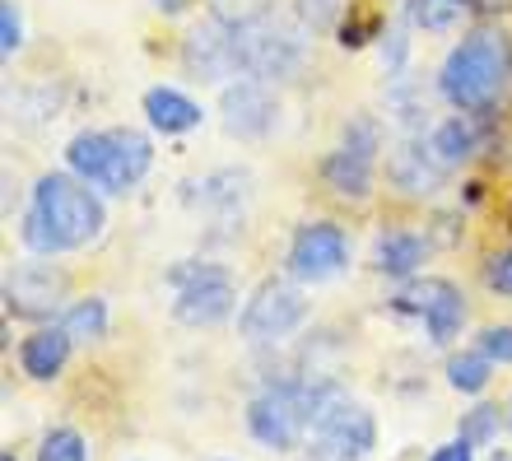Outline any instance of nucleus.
<instances>
[{
    "label": "nucleus",
    "mask_w": 512,
    "mask_h": 461,
    "mask_svg": "<svg viewBox=\"0 0 512 461\" xmlns=\"http://www.w3.org/2000/svg\"><path fill=\"white\" fill-rule=\"evenodd\" d=\"M508 75H512L508 38L480 28V33L461 38L457 47L447 52L443 70H438V89H443V98L452 103V108L480 112L508 89Z\"/></svg>",
    "instance_id": "f257e3e1"
},
{
    "label": "nucleus",
    "mask_w": 512,
    "mask_h": 461,
    "mask_svg": "<svg viewBox=\"0 0 512 461\" xmlns=\"http://www.w3.org/2000/svg\"><path fill=\"white\" fill-rule=\"evenodd\" d=\"M70 173L84 177L98 191H131L154 163V145L131 126H112V131H80L66 145Z\"/></svg>",
    "instance_id": "f03ea898"
},
{
    "label": "nucleus",
    "mask_w": 512,
    "mask_h": 461,
    "mask_svg": "<svg viewBox=\"0 0 512 461\" xmlns=\"http://www.w3.org/2000/svg\"><path fill=\"white\" fill-rule=\"evenodd\" d=\"M33 210L56 229V238L66 243V252L89 247L98 233H103V224H108L103 201H98L94 191H89V182L75 173H42L38 182H33Z\"/></svg>",
    "instance_id": "7ed1b4c3"
},
{
    "label": "nucleus",
    "mask_w": 512,
    "mask_h": 461,
    "mask_svg": "<svg viewBox=\"0 0 512 461\" xmlns=\"http://www.w3.org/2000/svg\"><path fill=\"white\" fill-rule=\"evenodd\" d=\"M243 424L256 438V448L275 452V457H289L294 448H303L308 443V415H303V401H298V378L261 387L247 401Z\"/></svg>",
    "instance_id": "20e7f679"
},
{
    "label": "nucleus",
    "mask_w": 512,
    "mask_h": 461,
    "mask_svg": "<svg viewBox=\"0 0 512 461\" xmlns=\"http://www.w3.org/2000/svg\"><path fill=\"white\" fill-rule=\"evenodd\" d=\"M308 322V294L294 280H261L238 312V336L247 345H280Z\"/></svg>",
    "instance_id": "39448f33"
},
{
    "label": "nucleus",
    "mask_w": 512,
    "mask_h": 461,
    "mask_svg": "<svg viewBox=\"0 0 512 461\" xmlns=\"http://www.w3.org/2000/svg\"><path fill=\"white\" fill-rule=\"evenodd\" d=\"M173 285H177V299H173V317L191 331H210V326L229 322L233 303H238V289H233V275L224 266H182L173 271Z\"/></svg>",
    "instance_id": "423d86ee"
},
{
    "label": "nucleus",
    "mask_w": 512,
    "mask_h": 461,
    "mask_svg": "<svg viewBox=\"0 0 512 461\" xmlns=\"http://www.w3.org/2000/svg\"><path fill=\"white\" fill-rule=\"evenodd\" d=\"M378 448V420L359 401H340L308 429V461H364Z\"/></svg>",
    "instance_id": "0eeeda50"
},
{
    "label": "nucleus",
    "mask_w": 512,
    "mask_h": 461,
    "mask_svg": "<svg viewBox=\"0 0 512 461\" xmlns=\"http://www.w3.org/2000/svg\"><path fill=\"white\" fill-rule=\"evenodd\" d=\"M396 308L410 312L424 322L433 345H452L461 336V326H466V299H461V289L443 275H424V280H410V285L396 294Z\"/></svg>",
    "instance_id": "6e6552de"
},
{
    "label": "nucleus",
    "mask_w": 512,
    "mask_h": 461,
    "mask_svg": "<svg viewBox=\"0 0 512 461\" xmlns=\"http://www.w3.org/2000/svg\"><path fill=\"white\" fill-rule=\"evenodd\" d=\"M303 66V38L298 28L284 24H256L238 33V70L247 80H289Z\"/></svg>",
    "instance_id": "1a4fd4ad"
},
{
    "label": "nucleus",
    "mask_w": 512,
    "mask_h": 461,
    "mask_svg": "<svg viewBox=\"0 0 512 461\" xmlns=\"http://www.w3.org/2000/svg\"><path fill=\"white\" fill-rule=\"evenodd\" d=\"M345 266H350V238H345L340 224L312 219V224H303L294 233V243H289V275L298 285H322V280L340 275Z\"/></svg>",
    "instance_id": "9d476101"
},
{
    "label": "nucleus",
    "mask_w": 512,
    "mask_h": 461,
    "mask_svg": "<svg viewBox=\"0 0 512 461\" xmlns=\"http://www.w3.org/2000/svg\"><path fill=\"white\" fill-rule=\"evenodd\" d=\"M61 299H66V271L52 266V261H24L5 280V308L14 317H33V322L56 317Z\"/></svg>",
    "instance_id": "9b49d317"
},
{
    "label": "nucleus",
    "mask_w": 512,
    "mask_h": 461,
    "mask_svg": "<svg viewBox=\"0 0 512 461\" xmlns=\"http://www.w3.org/2000/svg\"><path fill=\"white\" fill-rule=\"evenodd\" d=\"M275 98H270L266 80H238L224 89L219 98V117H224V131L238 140H261L275 126Z\"/></svg>",
    "instance_id": "f8f14e48"
},
{
    "label": "nucleus",
    "mask_w": 512,
    "mask_h": 461,
    "mask_svg": "<svg viewBox=\"0 0 512 461\" xmlns=\"http://www.w3.org/2000/svg\"><path fill=\"white\" fill-rule=\"evenodd\" d=\"M182 66L191 80H224L238 70V33L224 24H196L182 38Z\"/></svg>",
    "instance_id": "ddd939ff"
},
{
    "label": "nucleus",
    "mask_w": 512,
    "mask_h": 461,
    "mask_svg": "<svg viewBox=\"0 0 512 461\" xmlns=\"http://www.w3.org/2000/svg\"><path fill=\"white\" fill-rule=\"evenodd\" d=\"M70 350H75V340L66 336L61 322L38 326V331L24 336V345H19V368H24V378H33V382H56L70 364Z\"/></svg>",
    "instance_id": "4468645a"
},
{
    "label": "nucleus",
    "mask_w": 512,
    "mask_h": 461,
    "mask_svg": "<svg viewBox=\"0 0 512 461\" xmlns=\"http://www.w3.org/2000/svg\"><path fill=\"white\" fill-rule=\"evenodd\" d=\"M443 173L447 168L433 159V150L424 140H405V145H396L387 159V177L405 191V196H433V191L443 187Z\"/></svg>",
    "instance_id": "2eb2a0df"
},
{
    "label": "nucleus",
    "mask_w": 512,
    "mask_h": 461,
    "mask_svg": "<svg viewBox=\"0 0 512 461\" xmlns=\"http://www.w3.org/2000/svg\"><path fill=\"white\" fill-rule=\"evenodd\" d=\"M424 257H429V238L410 229L378 233V243H373V271L391 275V280H410L424 266Z\"/></svg>",
    "instance_id": "dca6fc26"
},
{
    "label": "nucleus",
    "mask_w": 512,
    "mask_h": 461,
    "mask_svg": "<svg viewBox=\"0 0 512 461\" xmlns=\"http://www.w3.org/2000/svg\"><path fill=\"white\" fill-rule=\"evenodd\" d=\"M145 117L154 131H163V136H182V131H196V126H201V103H191L187 94L159 84V89L145 94Z\"/></svg>",
    "instance_id": "f3484780"
},
{
    "label": "nucleus",
    "mask_w": 512,
    "mask_h": 461,
    "mask_svg": "<svg viewBox=\"0 0 512 461\" xmlns=\"http://www.w3.org/2000/svg\"><path fill=\"white\" fill-rule=\"evenodd\" d=\"M322 182L336 196H350V201H364L368 187H373V159L368 154H354V150H331L322 163Z\"/></svg>",
    "instance_id": "a211bd4d"
},
{
    "label": "nucleus",
    "mask_w": 512,
    "mask_h": 461,
    "mask_svg": "<svg viewBox=\"0 0 512 461\" xmlns=\"http://www.w3.org/2000/svg\"><path fill=\"white\" fill-rule=\"evenodd\" d=\"M443 373H447V387H452V392H461V396H480V392L489 387V378H494V359H489V354L480 350V345H475V350L447 354Z\"/></svg>",
    "instance_id": "6ab92c4d"
},
{
    "label": "nucleus",
    "mask_w": 512,
    "mask_h": 461,
    "mask_svg": "<svg viewBox=\"0 0 512 461\" xmlns=\"http://www.w3.org/2000/svg\"><path fill=\"white\" fill-rule=\"evenodd\" d=\"M61 326L75 345H89V340H103L108 336V303L89 294V299H75L66 312H61Z\"/></svg>",
    "instance_id": "aec40b11"
},
{
    "label": "nucleus",
    "mask_w": 512,
    "mask_h": 461,
    "mask_svg": "<svg viewBox=\"0 0 512 461\" xmlns=\"http://www.w3.org/2000/svg\"><path fill=\"white\" fill-rule=\"evenodd\" d=\"M429 150H433V159L443 163V168H457V163H466V159H471V150H475L471 122H466V117H452V122L433 126Z\"/></svg>",
    "instance_id": "412c9836"
},
{
    "label": "nucleus",
    "mask_w": 512,
    "mask_h": 461,
    "mask_svg": "<svg viewBox=\"0 0 512 461\" xmlns=\"http://www.w3.org/2000/svg\"><path fill=\"white\" fill-rule=\"evenodd\" d=\"M503 424H508V415H499V406H494V401H480V406L461 410L457 438H461V443H471L475 452H480V448H494V443H499V429H503Z\"/></svg>",
    "instance_id": "4be33fe9"
},
{
    "label": "nucleus",
    "mask_w": 512,
    "mask_h": 461,
    "mask_svg": "<svg viewBox=\"0 0 512 461\" xmlns=\"http://www.w3.org/2000/svg\"><path fill=\"white\" fill-rule=\"evenodd\" d=\"M33 461H94V452H89V438L75 424H52L38 438V457Z\"/></svg>",
    "instance_id": "5701e85b"
},
{
    "label": "nucleus",
    "mask_w": 512,
    "mask_h": 461,
    "mask_svg": "<svg viewBox=\"0 0 512 461\" xmlns=\"http://www.w3.org/2000/svg\"><path fill=\"white\" fill-rule=\"evenodd\" d=\"M210 14H215V24L233 28V33H243V28H256L270 19V0H205Z\"/></svg>",
    "instance_id": "b1692460"
},
{
    "label": "nucleus",
    "mask_w": 512,
    "mask_h": 461,
    "mask_svg": "<svg viewBox=\"0 0 512 461\" xmlns=\"http://www.w3.org/2000/svg\"><path fill=\"white\" fill-rule=\"evenodd\" d=\"M466 14V0H410V19L429 33H447Z\"/></svg>",
    "instance_id": "393cba45"
},
{
    "label": "nucleus",
    "mask_w": 512,
    "mask_h": 461,
    "mask_svg": "<svg viewBox=\"0 0 512 461\" xmlns=\"http://www.w3.org/2000/svg\"><path fill=\"white\" fill-rule=\"evenodd\" d=\"M19 238H24V247L33 252V257H61V252H66V243L56 238V229L33 210V205H28L24 224H19Z\"/></svg>",
    "instance_id": "a878e982"
},
{
    "label": "nucleus",
    "mask_w": 512,
    "mask_h": 461,
    "mask_svg": "<svg viewBox=\"0 0 512 461\" xmlns=\"http://www.w3.org/2000/svg\"><path fill=\"white\" fill-rule=\"evenodd\" d=\"M24 47V19H19V5L14 0H0V52L14 56Z\"/></svg>",
    "instance_id": "bb28decb"
},
{
    "label": "nucleus",
    "mask_w": 512,
    "mask_h": 461,
    "mask_svg": "<svg viewBox=\"0 0 512 461\" xmlns=\"http://www.w3.org/2000/svg\"><path fill=\"white\" fill-rule=\"evenodd\" d=\"M475 345H480L494 364H512V326H485V331L475 336Z\"/></svg>",
    "instance_id": "cd10ccee"
},
{
    "label": "nucleus",
    "mask_w": 512,
    "mask_h": 461,
    "mask_svg": "<svg viewBox=\"0 0 512 461\" xmlns=\"http://www.w3.org/2000/svg\"><path fill=\"white\" fill-rule=\"evenodd\" d=\"M340 14V0H298V19L303 28H326Z\"/></svg>",
    "instance_id": "c85d7f7f"
},
{
    "label": "nucleus",
    "mask_w": 512,
    "mask_h": 461,
    "mask_svg": "<svg viewBox=\"0 0 512 461\" xmlns=\"http://www.w3.org/2000/svg\"><path fill=\"white\" fill-rule=\"evenodd\" d=\"M485 280H489V289H499V294H512V247H508V252H499V257H489Z\"/></svg>",
    "instance_id": "c756f323"
},
{
    "label": "nucleus",
    "mask_w": 512,
    "mask_h": 461,
    "mask_svg": "<svg viewBox=\"0 0 512 461\" xmlns=\"http://www.w3.org/2000/svg\"><path fill=\"white\" fill-rule=\"evenodd\" d=\"M424 461H475V448L471 443H461V438H452V443H438Z\"/></svg>",
    "instance_id": "7c9ffc66"
},
{
    "label": "nucleus",
    "mask_w": 512,
    "mask_h": 461,
    "mask_svg": "<svg viewBox=\"0 0 512 461\" xmlns=\"http://www.w3.org/2000/svg\"><path fill=\"white\" fill-rule=\"evenodd\" d=\"M489 461H512V452H508V448H499V452H494V457H489Z\"/></svg>",
    "instance_id": "2f4dec72"
},
{
    "label": "nucleus",
    "mask_w": 512,
    "mask_h": 461,
    "mask_svg": "<svg viewBox=\"0 0 512 461\" xmlns=\"http://www.w3.org/2000/svg\"><path fill=\"white\" fill-rule=\"evenodd\" d=\"M503 410H508V429H512V396H508V406H503Z\"/></svg>",
    "instance_id": "473e14b6"
},
{
    "label": "nucleus",
    "mask_w": 512,
    "mask_h": 461,
    "mask_svg": "<svg viewBox=\"0 0 512 461\" xmlns=\"http://www.w3.org/2000/svg\"><path fill=\"white\" fill-rule=\"evenodd\" d=\"M0 461H14V452H0Z\"/></svg>",
    "instance_id": "72a5a7b5"
}]
</instances>
